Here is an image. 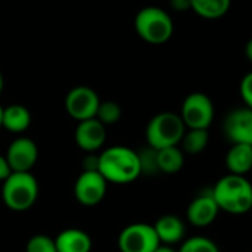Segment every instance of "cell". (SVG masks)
<instances>
[{"mask_svg": "<svg viewBox=\"0 0 252 252\" xmlns=\"http://www.w3.org/2000/svg\"><path fill=\"white\" fill-rule=\"evenodd\" d=\"M38 198L37 179L30 173L12 171V174L3 182L1 199L4 205L16 213L30 210Z\"/></svg>", "mask_w": 252, "mask_h": 252, "instance_id": "cell-3", "label": "cell"}, {"mask_svg": "<svg viewBox=\"0 0 252 252\" xmlns=\"http://www.w3.org/2000/svg\"><path fill=\"white\" fill-rule=\"evenodd\" d=\"M108 182L99 171H83L74 185L75 199L84 207H96L106 195Z\"/></svg>", "mask_w": 252, "mask_h": 252, "instance_id": "cell-9", "label": "cell"}, {"mask_svg": "<svg viewBox=\"0 0 252 252\" xmlns=\"http://www.w3.org/2000/svg\"><path fill=\"white\" fill-rule=\"evenodd\" d=\"M75 143L81 151L93 154L99 151L106 142V127L97 120L90 118L80 121L75 128Z\"/></svg>", "mask_w": 252, "mask_h": 252, "instance_id": "cell-13", "label": "cell"}, {"mask_svg": "<svg viewBox=\"0 0 252 252\" xmlns=\"http://www.w3.org/2000/svg\"><path fill=\"white\" fill-rule=\"evenodd\" d=\"M159 245L154 224L148 223L128 224L118 236L120 252H154Z\"/></svg>", "mask_w": 252, "mask_h": 252, "instance_id": "cell-7", "label": "cell"}, {"mask_svg": "<svg viewBox=\"0 0 252 252\" xmlns=\"http://www.w3.org/2000/svg\"><path fill=\"white\" fill-rule=\"evenodd\" d=\"M210 143L208 130L201 128H188L182 139V151L188 155H199L202 154Z\"/></svg>", "mask_w": 252, "mask_h": 252, "instance_id": "cell-20", "label": "cell"}, {"mask_svg": "<svg viewBox=\"0 0 252 252\" xmlns=\"http://www.w3.org/2000/svg\"><path fill=\"white\" fill-rule=\"evenodd\" d=\"M186 126L179 114L159 112L146 126L148 146L159 151L164 148L179 146L186 133Z\"/></svg>", "mask_w": 252, "mask_h": 252, "instance_id": "cell-5", "label": "cell"}, {"mask_svg": "<svg viewBox=\"0 0 252 252\" xmlns=\"http://www.w3.org/2000/svg\"><path fill=\"white\" fill-rule=\"evenodd\" d=\"M55 244L58 252H90L93 242L89 233L81 229H65L56 238Z\"/></svg>", "mask_w": 252, "mask_h": 252, "instance_id": "cell-16", "label": "cell"}, {"mask_svg": "<svg viewBox=\"0 0 252 252\" xmlns=\"http://www.w3.org/2000/svg\"><path fill=\"white\" fill-rule=\"evenodd\" d=\"M179 252H221L219 245L207 236H192L185 239Z\"/></svg>", "mask_w": 252, "mask_h": 252, "instance_id": "cell-21", "label": "cell"}, {"mask_svg": "<svg viewBox=\"0 0 252 252\" xmlns=\"http://www.w3.org/2000/svg\"><path fill=\"white\" fill-rule=\"evenodd\" d=\"M170 6L177 10V12H186V10H192V4L190 0H170Z\"/></svg>", "mask_w": 252, "mask_h": 252, "instance_id": "cell-27", "label": "cell"}, {"mask_svg": "<svg viewBox=\"0 0 252 252\" xmlns=\"http://www.w3.org/2000/svg\"><path fill=\"white\" fill-rule=\"evenodd\" d=\"M239 93H241V97H242L245 106L252 109V71L251 72H248V74L241 80Z\"/></svg>", "mask_w": 252, "mask_h": 252, "instance_id": "cell-25", "label": "cell"}, {"mask_svg": "<svg viewBox=\"0 0 252 252\" xmlns=\"http://www.w3.org/2000/svg\"><path fill=\"white\" fill-rule=\"evenodd\" d=\"M220 208L214 201L211 190L195 196L186 210V219L193 227H208L219 217Z\"/></svg>", "mask_w": 252, "mask_h": 252, "instance_id": "cell-12", "label": "cell"}, {"mask_svg": "<svg viewBox=\"0 0 252 252\" xmlns=\"http://www.w3.org/2000/svg\"><path fill=\"white\" fill-rule=\"evenodd\" d=\"M121 106L114 102V100H106V102H100L96 118L106 127V126H112L115 123L120 121L121 118Z\"/></svg>", "mask_w": 252, "mask_h": 252, "instance_id": "cell-22", "label": "cell"}, {"mask_svg": "<svg viewBox=\"0 0 252 252\" xmlns=\"http://www.w3.org/2000/svg\"><path fill=\"white\" fill-rule=\"evenodd\" d=\"M134 28L137 35L151 44H164L174 32L171 16L158 6H146L140 9L134 18Z\"/></svg>", "mask_w": 252, "mask_h": 252, "instance_id": "cell-4", "label": "cell"}, {"mask_svg": "<svg viewBox=\"0 0 252 252\" xmlns=\"http://www.w3.org/2000/svg\"><path fill=\"white\" fill-rule=\"evenodd\" d=\"M192 10L204 19H219L224 16L232 4V0H190Z\"/></svg>", "mask_w": 252, "mask_h": 252, "instance_id": "cell-19", "label": "cell"}, {"mask_svg": "<svg viewBox=\"0 0 252 252\" xmlns=\"http://www.w3.org/2000/svg\"><path fill=\"white\" fill-rule=\"evenodd\" d=\"M25 252H58L55 239L46 235H34L28 239Z\"/></svg>", "mask_w": 252, "mask_h": 252, "instance_id": "cell-24", "label": "cell"}, {"mask_svg": "<svg viewBox=\"0 0 252 252\" xmlns=\"http://www.w3.org/2000/svg\"><path fill=\"white\" fill-rule=\"evenodd\" d=\"M99 173L108 183L130 185L142 176L139 154L127 146H111L99 155Z\"/></svg>", "mask_w": 252, "mask_h": 252, "instance_id": "cell-1", "label": "cell"}, {"mask_svg": "<svg viewBox=\"0 0 252 252\" xmlns=\"http://www.w3.org/2000/svg\"><path fill=\"white\" fill-rule=\"evenodd\" d=\"M31 124V114L24 105H9L3 108L1 128L12 133H24Z\"/></svg>", "mask_w": 252, "mask_h": 252, "instance_id": "cell-17", "label": "cell"}, {"mask_svg": "<svg viewBox=\"0 0 252 252\" xmlns=\"http://www.w3.org/2000/svg\"><path fill=\"white\" fill-rule=\"evenodd\" d=\"M245 53H247V58L250 59V62H252V38L247 43V47H245Z\"/></svg>", "mask_w": 252, "mask_h": 252, "instance_id": "cell-29", "label": "cell"}, {"mask_svg": "<svg viewBox=\"0 0 252 252\" xmlns=\"http://www.w3.org/2000/svg\"><path fill=\"white\" fill-rule=\"evenodd\" d=\"M1 90H3V77L0 74V93H1Z\"/></svg>", "mask_w": 252, "mask_h": 252, "instance_id": "cell-30", "label": "cell"}, {"mask_svg": "<svg viewBox=\"0 0 252 252\" xmlns=\"http://www.w3.org/2000/svg\"><path fill=\"white\" fill-rule=\"evenodd\" d=\"M4 157L12 171L30 173L38 159V148L30 137H18L9 145Z\"/></svg>", "mask_w": 252, "mask_h": 252, "instance_id": "cell-11", "label": "cell"}, {"mask_svg": "<svg viewBox=\"0 0 252 252\" xmlns=\"http://www.w3.org/2000/svg\"><path fill=\"white\" fill-rule=\"evenodd\" d=\"M179 115L182 117L186 128L208 130L214 121L213 100L205 93L193 92L185 97Z\"/></svg>", "mask_w": 252, "mask_h": 252, "instance_id": "cell-6", "label": "cell"}, {"mask_svg": "<svg viewBox=\"0 0 252 252\" xmlns=\"http://www.w3.org/2000/svg\"><path fill=\"white\" fill-rule=\"evenodd\" d=\"M12 174V168L4 155H0V182L3 183Z\"/></svg>", "mask_w": 252, "mask_h": 252, "instance_id": "cell-26", "label": "cell"}, {"mask_svg": "<svg viewBox=\"0 0 252 252\" xmlns=\"http://www.w3.org/2000/svg\"><path fill=\"white\" fill-rule=\"evenodd\" d=\"M99 105H100V99L97 93L86 86H78L71 89L65 97V109L68 115L77 120L78 123L90 118H96Z\"/></svg>", "mask_w": 252, "mask_h": 252, "instance_id": "cell-8", "label": "cell"}, {"mask_svg": "<svg viewBox=\"0 0 252 252\" xmlns=\"http://www.w3.org/2000/svg\"><path fill=\"white\" fill-rule=\"evenodd\" d=\"M223 133L232 143L252 146V109L242 106L230 111L223 121Z\"/></svg>", "mask_w": 252, "mask_h": 252, "instance_id": "cell-10", "label": "cell"}, {"mask_svg": "<svg viewBox=\"0 0 252 252\" xmlns=\"http://www.w3.org/2000/svg\"><path fill=\"white\" fill-rule=\"evenodd\" d=\"M154 252H179V251H176V250H174L173 247H170V245H162V244H161V245H159V247H158V248H157Z\"/></svg>", "mask_w": 252, "mask_h": 252, "instance_id": "cell-28", "label": "cell"}, {"mask_svg": "<svg viewBox=\"0 0 252 252\" xmlns=\"http://www.w3.org/2000/svg\"><path fill=\"white\" fill-rule=\"evenodd\" d=\"M157 158L159 173L164 174H177L185 167V152L179 146L157 151Z\"/></svg>", "mask_w": 252, "mask_h": 252, "instance_id": "cell-18", "label": "cell"}, {"mask_svg": "<svg viewBox=\"0 0 252 252\" xmlns=\"http://www.w3.org/2000/svg\"><path fill=\"white\" fill-rule=\"evenodd\" d=\"M224 165L229 174L247 176L252 170V146L236 143L232 145L224 157Z\"/></svg>", "mask_w": 252, "mask_h": 252, "instance_id": "cell-15", "label": "cell"}, {"mask_svg": "<svg viewBox=\"0 0 252 252\" xmlns=\"http://www.w3.org/2000/svg\"><path fill=\"white\" fill-rule=\"evenodd\" d=\"M139 154V161H140V168H142V174H157L159 173L158 168V158H157V149L148 146L143 151L137 152Z\"/></svg>", "mask_w": 252, "mask_h": 252, "instance_id": "cell-23", "label": "cell"}, {"mask_svg": "<svg viewBox=\"0 0 252 252\" xmlns=\"http://www.w3.org/2000/svg\"><path fill=\"white\" fill-rule=\"evenodd\" d=\"M1 114H3V106H0V128H1Z\"/></svg>", "mask_w": 252, "mask_h": 252, "instance_id": "cell-31", "label": "cell"}, {"mask_svg": "<svg viewBox=\"0 0 252 252\" xmlns=\"http://www.w3.org/2000/svg\"><path fill=\"white\" fill-rule=\"evenodd\" d=\"M211 195L220 211L244 216L252 210V183L245 176L226 174L217 180Z\"/></svg>", "mask_w": 252, "mask_h": 252, "instance_id": "cell-2", "label": "cell"}, {"mask_svg": "<svg viewBox=\"0 0 252 252\" xmlns=\"http://www.w3.org/2000/svg\"><path fill=\"white\" fill-rule=\"evenodd\" d=\"M154 229L158 235V239L162 245H177L185 241L186 236V224L185 221L176 216V214H165L161 216L155 224Z\"/></svg>", "mask_w": 252, "mask_h": 252, "instance_id": "cell-14", "label": "cell"}]
</instances>
